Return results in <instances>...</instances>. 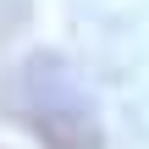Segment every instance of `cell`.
<instances>
[{"label":"cell","mask_w":149,"mask_h":149,"mask_svg":"<svg viewBox=\"0 0 149 149\" xmlns=\"http://www.w3.org/2000/svg\"><path fill=\"white\" fill-rule=\"evenodd\" d=\"M0 105L11 111V122L39 133L44 149H100V116L61 55H44V50L28 55L6 77Z\"/></svg>","instance_id":"cell-1"}]
</instances>
